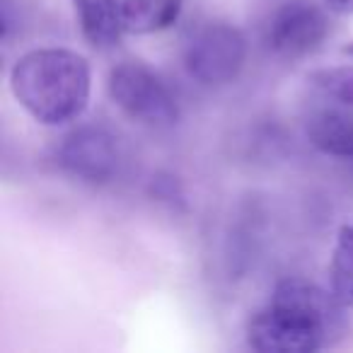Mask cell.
I'll list each match as a JSON object with an SVG mask.
<instances>
[{
  "label": "cell",
  "mask_w": 353,
  "mask_h": 353,
  "mask_svg": "<svg viewBox=\"0 0 353 353\" xmlns=\"http://www.w3.org/2000/svg\"><path fill=\"white\" fill-rule=\"evenodd\" d=\"M343 305L332 290L305 279H285L247 322V341L261 353H312L346 332Z\"/></svg>",
  "instance_id": "6da1fadb"
},
{
  "label": "cell",
  "mask_w": 353,
  "mask_h": 353,
  "mask_svg": "<svg viewBox=\"0 0 353 353\" xmlns=\"http://www.w3.org/2000/svg\"><path fill=\"white\" fill-rule=\"evenodd\" d=\"M10 88L34 121L61 126L85 112L92 90L90 63L70 49H37L12 65Z\"/></svg>",
  "instance_id": "7a4b0ae2"
},
{
  "label": "cell",
  "mask_w": 353,
  "mask_h": 353,
  "mask_svg": "<svg viewBox=\"0 0 353 353\" xmlns=\"http://www.w3.org/2000/svg\"><path fill=\"white\" fill-rule=\"evenodd\" d=\"M303 131L324 155L353 157V65H332L307 75Z\"/></svg>",
  "instance_id": "3957f363"
},
{
  "label": "cell",
  "mask_w": 353,
  "mask_h": 353,
  "mask_svg": "<svg viewBox=\"0 0 353 353\" xmlns=\"http://www.w3.org/2000/svg\"><path fill=\"white\" fill-rule=\"evenodd\" d=\"M109 94L123 114L145 126L170 128L179 119V107L170 88L162 83L160 75L138 61H123L112 68Z\"/></svg>",
  "instance_id": "277c9868"
},
{
  "label": "cell",
  "mask_w": 353,
  "mask_h": 353,
  "mask_svg": "<svg viewBox=\"0 0 353 353\" xmlns=\"http://www.w3.org/2000/svg\"><path fill=\"white\" fill-rule=\"evenodd\" d=\"M247 59V41L228 22H208L187 41L184 65L201 85H228L240 75Z\"/></svg>",
  "instance_id": "5b68a950"
},
{
  "label": "cell",
  "mask_w": 353,
  "mask_h": 353,
  "mask_svg": "<svg viewBox=\"0 0 353 353\" xmlns=\"http://www.w3.org/2000/svg\"><path fill=\"white\" fill-rule=\"evenodd\" d=\"M329 34L322 8L310 0H288L274 10L266 25V44L281 59H300L314 51Z\"/></svg>",
  "instance_id": "8992f818"
},
{
  "label": "cell",
  "mask_w": 353,
  "mask_h": 353,
  "mask_svg": "<svg viewBox=\"0 0 353 353\" xmlns=\"http://www.w3.org/2000/svg\"><path fill=\"white\" fill-rule=\"evenodd\" d=\"M56 160L68 174L83 182L104 184L119 170L117 138L104 126H78L63 138Z\"/></svg>",
  "instance_id": "52a82bcc"
},
{
  "label": "cell",
  "mask_w": 353,
  "mask_h": 353,
  "mask_svg": "<svg viewBox=\"0 0 353 353\" xmlns=\"http://www.w3.org/2000/svg\"><path fill=\"white\" fill-rule=\"evenodd\" d=\"M184 0H114L123 32L155 34L179 20Z\"/></svg>",
  "instance_id": "ba28073f"
},
{
  "label": "cell",
  "mask_w": 353,
  "mask_h": 353,
  "mask_svg": "<svg viewBox=\"0 0 353 353\" xmlns=\"http://www.w3.org/2000/svg\"><path fill=\"white\" fill-rule=\"evenodd\" d=\"M78 17L83 39L94 49H112L119 44L123 27L114 0H70Z\"/></svg>",
  "instance_id": "9c48e42d"
},
{
  "label": "cell",
  "mask_w": 353,
  "mask_h": 353,
  "mask_svg": "<svg viewBox=\"0 0 353 353\" xmlns=\"http://www.w3.org/2000/svg\"><path fill=\"white\" fill-rule=\"evenodd\" d=\"M329 290L343 307H353V225H341L329 264Z\"/></svg>",
  "instance_id": "30bf717a"
},
{
  "label": "cell",
  "mask_w": 353,
  "mask_h": 353,
  "mask_svg": "<svg viewBox=\"0 0 353 353\" xmlns=\"http://www.w3.org/2000/svg\"><path fill=\"white\" fill-rule=\"evenodd\" d=\"M324 6L334 15H353V0H324Z\"/></svg>",
  "instance_id": "8fae6325"
},
{
  "label": "cell",
  "mask_w": 353,
  "mask_h": 353,
  "mask_svg": "<svg viewBox=\"0 0 353 353\" xmlns=\"http://www.w3.org/2000/svg\"><path fill=\"white\" fill-rule=\"evenodd\" d=\"M343 51H346L348 56H353V41H351V44H348V46H343Z\"/></svg>",
  "instance_id": "7c38bea8"
}]
</instances>
